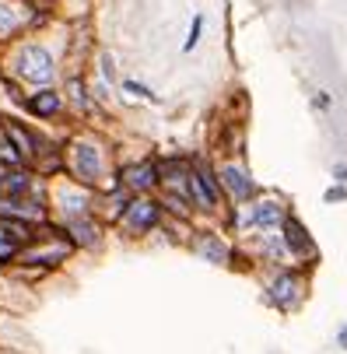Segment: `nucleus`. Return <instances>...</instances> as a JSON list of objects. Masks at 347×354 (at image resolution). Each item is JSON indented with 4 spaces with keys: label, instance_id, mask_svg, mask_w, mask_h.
<instances>
[{
    "label": "nucleus",
    "instance_id": "f257e3e1",
    "mask_svg": "<svg viewBox=\"0 0 347 354\" xmlns=\"http://www.w3.org/2000/svg\"><path fill=\"white\" fill-rule=\"evenodd\" d=\"M64 176L88 186V189H109L116 183V169H113V151L106 147L102 137L95 133H71L64 140Z\"/></svg>",
    "mask_w": 347,
    "mask_h": 354
},
{
    "label": "nucleus",
    "instance_id": "f03ea898",
    "mask_svg": "<svg viewBox=\"0 0 347 354\" xmlns=\"http://www.w3.org/2000/svg\"><path fill=\"white\" fill-rule=\"evenodd\" d=\"M74 252H77L74 242L64 235V228H60L57 221H42V225L35 228V239H32L28 245H21L15 267H21V270H39V274H53V270H60V267L74 257Z\"/></svg>",
    "mask_w": 347,
    "mask_h": 354
},
{
    "label": "nucleus",
    "instance_id": "7ed1b4c3",
    "mask_svg": "<svg viewBox=\"0 0 347 354\" xmlns=\"http://www.w3.org/2000/svg\"><path fill=\"white\" fill-rule=\"evenodd\" d=\"M8 77H15L18 84H32V88H49L60 77V64L53 57V49L42 46V42H11V53H8Z\"/></svg>",
    "mask_w": 347,
    "mask_h": 354
},
{
    "label": "nucleus",
    "instance_id": "20e7f679",
    "mask_svg": "<svg viewBox=\"0 0 347 354\" xmlns=\"http://www.w3.org/2000/svg\"><path fill=\"white\" fill-rule=\"evenodd\" d=\"M288 200L274 196V193H260L250 204L242 207H228V225L242 235H256V232H277L288 218Z\"/></svg>",
    "mask_w": 347,
    "mask_h": 354
},
{
    "label": "nucleus",
    "instance_id": "39448f33",
    "mask_svg": "<svg viewBox=\"0 0 347 354\" xmlns=\"http://www.w3.org/2000/svg\"><path fill=\"white\" fill-rule=\"evenodd\" d=\"M309 274L306 267H277L270 270V277L263 281V301L277 313H294L309 295Z\"/></svg>",
    "mask_w": 347,
    "mask_h": 354
},
{
    "label": "nucleus",
    "instance_id": "423d86ee",
    "mask_svg": "<svg viewBox=\"0 0 347 354\" xmlns=\"http://www.w3.org/2000/svg\"><path fill=\"white\" fill-rule=\"evenodd\" d=\"M46 193H49V214H57L53 221H71V218H81V214H95L98 193L74 183V179H67V176L49 179Z\"/></svg>",
    "mask_w": 347,
    "mask_h": 354
},
{
    "label": "nucleus",
    "instance_id": "0eeeda50",
    "mask_svg": "<svg viewBox=\"0 0 347 354\" xmlns=\"http://www.w3.org/2000/svg\"><path fill=\"white\" fill-rule=\"evenodd\" d=\"M162 221H165V211L158 204V196H133L113 228L123 239H147L151 232L162 228Z\"/></svg>",
    "mask_w": 347,
    "mask_h": 354
},
{
    "label": "nucleus",
    "instance_id": "6e6552de",
    "mask_svg": "<svg viewBox=\"0 0 347 354\" xmlns=\"http://www.w3.org/2000/svg\"><path fill=\"white\" fill-rule=\"evenodd\" d=\"M277 232H281V242H284V249H288L291 267L312 270V267L319 263V245H316V239L309 235V228H306L299 218H294V214H288L284 225H281Z\"/></svg>",
    "mask_w": 347,
    "mask_h": 354
},
{
    "label": "nucleus",
    "instance_id": "1a4fd4ad",
    "mask_svg": "<svg viewBox=\"0 0 347 354\" xmlns=\"http://www.w3.org/2000/svg\"><path fill=\"white\" fill-rule=\"evenodd\" d=\"M218 169V183H221V193L228 200V207H242V204H250L253 196H260V183L250 176V169H245L242 162H221L214 165Z\"/></svg>",
    "mask_w": 347,
    "mask_h": 354
},
{
    "label": "nucleus",
    "instance_id": "9d476101",
    "mask_svg": "<svg viewBox=\"0 0 347 354\" xmlns=\"http://www.w3.org/2000/svg\"><path fill=\"white\" fill-rule=\"evenodd\" d=\"M116 183L130 193V196H155L162 179H158V158H137L116 169Z\"/></svg>",
    "mask_w": 347,
    "mask_h": 354
},
{
    "label": "nucleus",
    "instance_id": "9b49d317",
    "mask_svg": "<svg viewBox=\"0 0 347 354\" xmlns=\"http://www.w3.org/2000/svg\"><path fill=\"white\" fill-rule=\"evenodd\" d=\"M189 249H193L200 260L214 263V267H232V260H235V249H232V242H228L221 232L193 228V235H189Z\"/></svg>",
    "mask_w": 347,
    "mask_h": 354
},
{
    "label": "nucleus",
    "instance_id": "f8f14e48",
    "mask_svg": "<svg viewBox=\"0 0 347 354\" xmlns=\"http://www.w3.org/2000/svg\"><path fill=\"white\" fill-rule=\"evenodd\" d=\"M21 109L32 116V120H60L64 113H67V98H64V91L60 88H32L28 95H25V102H21Z\"/></svg>",
    "mask_w": 347,
    "mask_h": 354
},
{
    "label": "nucleus",
    "instance_id": "ddd939ff",
    "mask_svg": "<svg viewBox=\"0 0 347 354\" xmlns=\"http://www.w3.org/2000/svg\"><path fill=\"white\" fill-rule=\"evenodd\" d=\"M0 133H4V137L11 140V147L25 158V165H32V162H35L39 147H42V140H46L39 130H32L28 123H21V120H15V116H0Z\"/></svg>",
    "mask_w": 347,
    "mask_h": 354
},
{
    "label": "nucleus",
    "instance_id": "4468645a",
    "mask_svg": "<svg viewBox=\"0 0 347 354\" xmlns=\"http://www.w3.org/2000/svg\"><path fill=\"white\" fill-rule=\"evenodd\" d=\"M60 228H64V235L74 242V249H84V252H91V249H98L106 242V225L98 221L95 214H81V218H71V221H57Z\"/></svg>",
    "mask_w": 347,
    "mask_h": 354
},
{
    "label": "nucleus",
    "instance_id": "2eb2a0df",
    "mask_svg": "<svg viewBox=\"0 0 347 354\" xmlns=\"http://www.w3.org/2000/svg\"><path fill=\"white\" fill-rule=\"evenodd\" d=\"M42 183H46V179H39L28 165L8 169L4 176H0V196H28V193H35Z\"/></svg>",
    "mask_w": 347,
    "mask_h": 354
},
{
    "label": "nucleus",
    "instance_id": "dca6fc26",
    "mask_svg": "<svg viewBox=\"0 0 347 354\" xmlns=\"http://www.w3.org/2000/svg\"><path fill=\"white\" fill-rule=\"evenodd\" d=\"M64 98H67V109H74L77 116H91V113H95L88 81H84L81 74H67V81H64Z\"/></svg>",
    "mask_w": 347,
    "mask_h": 354
},
{
    "label": "nucleus",
    "instance_id": "f3484780",
    "mask_svg": "<svg viewBox=\"0 0 347 354\" xmlns=\"http://www.w3.org/2000/svg\"><path fill=\"white\" fill-rule=\"evenodd\" d=\"M18 252H21V245H18V242H11L8 235H0V270L15 267V263H18Z\"/></svg>",
    "mask_w": 347,
    "mask_h": 354
},
{
    "label": "nucleus",
    "instance_id": "a211bd4d",
    "mask_svg": "<svg viewBox=\"0 0 347 354\" xmlns=\"http://www.w3.org/2000/svg\"><path fill=\"white\" fill-rule=\"evenodd\" d=\"M120 88L126 91V95H133V98H140V102H158V95L147 88V84H140V81H133V77H126V81H120Z\"/></svg>",
    "mask_w": 347,
    "mask_h": 354
},
{
    "label": "nucleus",
    "instance_id": "6ab92c4d",
    "mask_svg": "<svg viewBox=\"0 0 347 354\" xmlns=\"http://www.w3.org/2000/svg\"><path fill=\"white\" fill-rule=\"evenodd\" d=\"M0 165H4V169H21V165H25V158L11 147V140H8L4 133H0Z\"/></svg>",
    "mask_w": 347,
    "mask_h": 354
},
{
    "label": "nucleus",
    "instance_id": "aec40b11",
    "mask_svg": "<svg viewBox=\"0 0 347 354\" xmlns=\"http://www.w3.org/2000/svg\"><path fill=\"white\" fill-rule=\"evenodd\" d=\"M200 35H204V15H193L189 32H186V42H182V53H193V49L200 46Z\"/></svg>",
    "mask_w": 347,
    "mask_h": 354
},
{
    "label": "nucleus",
    "instance_id": "412c9836",
    "mask_svg": "<svg viewBox=\"0 0 347 354\" xmlns=\"http://www.w3.org/2000/svg\"><path fill=\"white\" fill-rule=\"evenodd\" d=\"M98 74H102V81H106V84H116V57H113V53H106V49L98 53Z\"/></svg>",
    "mask_w": 347,
    "mask_h": 354
},
{
    "label": "nucleus",
    "instance_id": "4be33fe9",
    "mask_svg": "<svg viewBox=\"0 0 347 354\" xmlns=\"http://www.w3.org/2000/svg\"><path fill=\"white\" fill-rule=\"evenodd\" d=\"M323 200H326V204H344V200H347V186H340V183H337V186H330Z\"/></svg>",
    "mask_w": 347,
    "mask_h": 354
},
{
    "label": "nucleus",
    "instance_id": "5701e85b",
    "mask_svg": "<svg viewBox=\"0 0 347 354\" xmlns=\"http://www.w3.org/2000/svg\"><path fill=\"white\" fill-rule=\"evenodd\" d=\"M312 106H316V109H330V95H326V91H316V95H312Z\"/></svg>",
    "mask_w": 347,
    "mask_h": 354
},
{
    "label": "nucleus",
    "instance_id": "b1692460",
    "mask_svg": "<svg viewBox=\"0 0 347 354\" xmlns=\"http://www.w3.org/2000/svg\"><path fill=\"white\" fill-rule=\"evenodd\" d=\"M333 179H337L340 186H347V165H337V169H333Z\"/></svg>",
    "mask_w": 347,
    "mask_h": 354
},
{
    "label": "nucleus",
    "instance_id": "393cba45",
    "mask_svg": "<svg viewBox=\"0 0 347 354\" xmlns=\"http://www.w3.org/2000/svg\"><path fill=\"white\" fill-rule=\"evenodd\" d=\"M337 347H340V351H347V323L337 330Z\"/></svg>",
    "mask_w": 347,
    "mask_h": 354
},
{
    "label": "nucleus",
    "instance_id": "a878e982",
    "mask_svg": "<svg viewBox=\"0 0 347 354\" xmlns=\"http://www.w3.org/2000/svg\"><path fill=\"white\" fill-rule=\"evenodd\" d=\"M0 81H4V67H0Z\"/></svg>",
    "mask_w": 347,
    "mask_h": 354
},
{
    "label": "nucleus",
    "instance_id": "bb28decb",
    "mask_svg": "<svg viewBox=\"0 0 347 354\" xmlns=\"http://www.w3.org/2000/svg\"><path fill=\"white\" fill-rule=\"evenodd\" d=\"M4 172H8V169H4V165H0V176H4Z\"/></svg>",
    "mask_w": 347,
    "mask_h": 354
}]
</instances>
